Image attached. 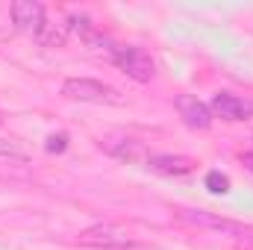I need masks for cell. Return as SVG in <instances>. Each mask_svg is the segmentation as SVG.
Segmentation results:
<instances>
[{
	"instance_id": "6da1fadb",
	"label": "cell",
	"mask_w": 253,
	"mask_h": 250,
	"mask_svg": "<svg viewBox=\"0 0 253 250\" xmlns=\"http://www.w3.org/2000/svg\"><path fill=\"white\" fill-rule=\"evenodd\" d=\"M180 218L186 224H194V227H203V230L239 239L245 245H253V227L242 224V221H233V218H224V215H215V212H203V209H180Z\"/></svg>"
},
{
	"instance_id": "7a4b0ae2",
	"label": "cell",
	"mask_w": 253,
	"mask_h": 250,
	"mask_svg": "<svg viewBox=\"0 0 253 250\" xmlns=\"http://www.w3.org/2000/svg\"><path fill=\"white\" fill-rule=\"evenodd\" d=\"M109 53H112V62L118 65L126 77H132V80H138V83L153 80L156 62L150 59L147 50H141V47H135V44H112Z\"/></svg>"
},
{
	"instance_id": "3957f363",
	"label": "cell",
	"mask_w": 253,
	"mask_h": 250,
	"mask_svg": "<svg viewBox=\"0 0 253 250\" xmlns=\"http://www.w3.org/2000/svg\"><path fill=\"white\" fill-rule=\"evenodd\" d=\"M77 245L83 248H94V250H129L135 248V239L124 233L121 227H112V224H97V227H88L77 236Z\"/></svg>"
},
{
	"instance_id": "277c9868",
	"label": "cell",
	"mask_w": 253,
	"mask_h": 250,
	"mask_svg": "<svg viewBox=\"0 0 253 250\" xmlns=\"http://www.w3.org/2000/svg\"><path fill=\"white\" fill-rule=\"evenodd\" d=\"M62 94L71 100H83V103H118V91L97 83V80H88V77H71L62 83Z\"/></svg>"
},
{
	"instance_id": "5b68a950",
	"label": "cell",
	"mask_w": 253,
	"mask_h": 250,
	"mask_svg": "<svg viewBox=\"0 0 253 250\" xmlns=\"http://www.w3.org/2000/svg\"><path fill=\"white\" fill-rule=\"evenodd\" d=\"M9 15H12V24H15L21 33L39 36V33L47 27V21H44V6L36 3V0H15V3L9 6Z\"/></svg>"
},
{
	"instance_id": "8992f818",
	"label": "cell",
	"mask_w": 253,
	"mask_h": 250,
	"mask_svg": "<svg viewBox=\"0 0 253 250\" xmlns=\"http://www.w3.org/2000/svg\"><path fill=\"white\" fill-rule=\"evenodd\" d=\"M212 112L224 121H251L253 118V100L236 97L230 91H218L212 97Z\"/></svg>"
},
{
	"instance_id": "52a82bcc",
	"label": "cell",
	"mask_w": 253,
	"mask_h": 250,
	"mask_svg": "<svg viewBox=\"0 0 253 250\" xmlns=\"http://www.w3.org/2000/svg\"><path fill=\"white\" fill-rule=\"evenodd\" d=\"M177 112H180V118L189 126H194V129H209V126H212V109H209L203 100H197L194 94H180V97H177Z\"/></svg>"
},
{
	"instance_id": "ba28073f",
	"label": "cell",
	"mask_w": 253,
	"mask_h": 250,
	"mask_svg": "<svg viewBox=\"0 0 253 250\" xmlns=\"http://www.w3.org/2000/svg\"><path fill=\"white\" fill-rule=\"evenodd\" d=\"M147 165L159 174H171V177H183L194 168V162L186 159V156H171V153H159V156H150Z\"/></svg>"
},
{
	"instance_id": "9c48e42d",
	"label": "cell",
	"mask_w": 253,
	"mask_h": 250,
	"mask_svg": "<svg viewBox=\"0 0 253 250\" xmlns=\"http://www.w3.org/2000/svg\"><path fill=\"white\" fill-rule=\"evenodd\" d=\"M36 39H39L44 47H62V44H65V30H56L53 24H47Z\"/></svg>"
},
{
	"instance_id": "30bf717a",
	"label": "cell",
	"mask_w": 253,
	"mask_h": 250,
	"mask_svg": "<svg viewBox=\"0 0 253 250\" xmlns=\"http://www.w3.org/2000/svg\"><path fill=\"white\" fill-rule=\"evenodd\" d=\"M206 186H209V191H215V194H224V191H230V180L224 174H218V171H209L206 174Z\"/></svg>"
},
{
	"instance_id": "8fae6325",
	"label": "cell",
	"mask_w": 253,
	"mask_h": 250,
	"mask_svg": "<svg viewBox=\"0 0 253 250\" xmlns=\"http://www.w3.org/2000/svg\"><path fill=\"white\" fill-rule=\"evenodd\" d=\"M65 141H68V135H65V132L50 135V138H47V150H50V153H53V150H65Z\"/></svg>"
},
{
	"instance_id": "7c38bea8",
	"label": "cell",
	"mask_w": 253,
	"mask_h": 250,
	"mask_svg": "<svg viewBox=\"0 0 253 250\" xmlns=\"http://www.w3.org/2000/svg\"><path fill=\"white\" fill-rule=\"evenodd\" d=\"M0 156H18L15 144H12V141H6V138H0Z\"/></svg>"
},
{
	"instance_id": "4fadbf2b",
	"label": "cell",
	"mask_w": 253,
	"mask_h": 250,
	"mask_svg": "<svg viewBox=\"0 0 253 250\" xmlns=\"http://www.w3.org/2000/svg\"><path fill=\"white\" fill-rule=\"evenodd\" d=\"M242 162H245V165L253 171V153H242Z\"/></svg>"
},
{
	"instance_id": "5bb4252c",
	"label": "cell",
	"mask_w": 253,
	"mask_h": 250,
	"mask_svg": "<svg viewBox=\"0 0 253 250\" xmlns=\"http://www.w3.org/2000/svg\"><path fill=\"white\" fill-rule=\"evenodd\" d=\"M239 250H253V245H245V248H239Z\"/></svg>"
}]
</instances>
